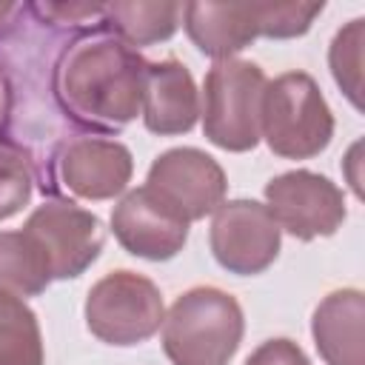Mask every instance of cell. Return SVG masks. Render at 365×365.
Instances as JSON below:
<instances>
[{"mask_svg":"<svg viewBox=\"0 0 365 365\" xmlns=\"http://www.w3.org/2000/svg\"><path fill=\"white\" fill-rule=\"evenodd\" d=\"M145 188L188 225L222 205L228 180L222 165L191 145L163 151L145 177Z\"/></svg>","mask_w":365,"mask_h":365,"instance_id":"obj_7","label":"cell"},{"mask_svg":"<svg viewBox=\"0 0 365 365\" xmlns=\"http://www.w3.org/2000/svg\"><path fill=\"white\" fill-rule=\"evenodd\" d=\"M362 29H365L362 17L351 20L345 29L336 31L331 51H328L331 74L356 108L362 106V100H359V91H362Z\"/></svg>","mask_w":365,"mask_h":365,"instance_id":"obj_18","label":"cell"},{"mask_svg":"<svg viewBox=\"0 0 365 365\" xmlns=\"http://www.w3.org/2000/svg\"><path fill=\"white\" fill-rule=\"evenodd\" d=\"M265 205L279 231L308 242L314 237H331L345 222V197L336 182L317 171H285L268 180Z\"/></svg>","mask_w":365,"mask_h":365,"instance_id":"obj_8","label":"cell"},{"mask_svg":"<svg viewBox=\"0 0 365 365\" xmlns=\"http://www.w3.org/2000/svg\"><path fill=\"white\" fill-rule=\"evenodd\" d=\"M265 71L251 60H217L202 83V131L225 151H251L259 143Z\"/></svg>","mask_w":365,"mask_h":365,"instance_id":"obj_4","label":"cell"},{"mask_svg":"<svg viewBox=\"0 0 365 365\" xmlns=\"http://www.w3.org/2000/svg\"><path fill=\"white\" fill-rule=\"evenodd\" d=\"M23 234L46 259L51 279L80 277L100 257L106 242L100 217L68 200H48L37 205L29 214Z\"/></svg>","mask_w":365,"mask_h":365,"instance_id":"obj_6","label":"cell"},{"mask_svg":"<svg viewBox=\"0 0 365 365\" xmlns=\"http://www.w3.org/2000/svg\"><path fill=\"white\" fill-rule=\"evenodd\" d=\"M182 14L191 43L214 60H228L259 37V3H185Z\"/></svg>","mask_w":365,"mask_h":365,"instance_id":"obj_13","label":"cell"},{"mask_svg":"<svg viewBox=\"0 0 365 365\" xmlns=\"http://www.w3.org/2000/svg\"><path fill=\"white\" fill-rule=\"evenodd\" d=\"M6 117H9V83H6V77L0 74V128H3Z\"/></svg>","mask_w":365,"mask_h":365,"instance_id":"obj_22","label":"cell"},{"mask_svg":"<svg viewBox=\"0 0 365 365\" xmlns=\"http://www.w3.org/2000/svg\"><path fill=\"white\" fill-rule=\"evenodd\" d=\"M322 9V3H259V34L277 40L305 34Z\"/></svg>","mask_w":365,"mask_h":365,"instance_id":"obj_20","label":"cell"},{"mask_svg":"<svg viewBox=\"0 0 365 365\" xmlns=\"http://www.w3.org/2000/svg\"><path fill=\"white\" fill-rule=\"evenodd\" d=\"M365 297L356 288L331 291L314 311L311 334L325 365H365L362 356Z\"/></svg>","mask_w":365,"mask_h":365,"instance_id":"obj_14","label":"cell"},{"mask_svg":"<svg viewBox=\"0 0 365 365\" xmlns=\"http://www.w3.org/2000/svg\"><path fill=\"white\" fill-rule=\"evenodd\" d=\"M31 163L29 154L11 143H0V220L14 217L31 200Z\"/></svg>","mask_w":365,"mask_h":365,"instance_id":"obj_19","label":"cell"},{"mask_svg":"<svg viewBox=\"0 0 365 365\" xmlns=\"http://www.w3.org/2000/svg\"><path fill=\"white\" fill-rule=\"evenodd\" d=\"M140 114L151 134L171 137L191 131L200 117V91L191 71L177 60L148 63Z\"/></svg>","mask_w":365,"mask_h":365,"instance_id":"obj_12","label":"cell"},{"mask_svg":"<svg viewBox=\"0 0 365 365\" xmlns=\"http://www.w3.org/2000/svg\"><path fill=\"white\" fill-rule=\"evenodd\" d=\"M240 302L214 285L180 294L163 319V351L171 365H228L242 342Z\"/></svg>","mask_w":365,"mask_h":365,"instance_id":"obj_2","label":"cell"},{"mask_svg":"<svg viewBox=\"0 0 365 365\" xmlns=\"http://www.w3.org/2000/svg\"><path fill=\"white\" fill-rule=\"evenodd\" d=\"M182 6L180 3H108L103 17L114 37L125 46H151L168 40L177 31Z\"/></svg>","mask_w":365,"mask_h":365,"instance_id":"obj_15","label":"cell"},{"mask_svg":"<svg viewBox=\"0 0 365 365\" xmlns=\"http://www.w3.org/2000/svg\"><path fill=\"white\" fill-rule=\"evenodd\" d=\"M0 365H43L37 314L9 291H0Z\"/></svg>","mask_w":365,"mask_h":365,"instance_id":"obj_16","label":"cell"},{"mask_svg":"<svg viewBox=\"0 0 365 365\" xmlns=\"http://www.w3.org/2000/svg\"><path fill=\"white\" fill-rule=\"evenodd\" d=\"M63 185L83 200H111L125 191L134 160L131 151L106 137H74L57 157Z\"/></svg>","mask_w":365,"mask_h":365,"instance_id":"obj_11","label":"cell"},{"mask_svg":"<svg viewBox=\"0 0 365 365\" xmlns=\"http://www.w3.org/2000/svg\"><path fill=\"white\" fill-rule=\"evenodd\" d=\"M111 231L128 254L151 262L177 257L188 240V222L163 205L145 185L128 191L114 205Z\"/></svg>","mask_w":365,"mask_h":365,"instance_id":"obj_10","label":"cell"},{"mask_svg":"<svg viewBox=\"0 0 365 365\" xmlns=\"http://www.w3.org/2000/svg\"><path fill=\"white\" fill-rule=\"evenodd\" d=\"M165 305L160 288L128 268L100 277L86 297V325L108 345H137L160 331Z\"/></svg>","mask_w":365,"mask_h":365,"instance_id":"obj_5","label":"cell"},{"mask_svg":"<svg viewBox=\"0 0 365 365\" xmlns=\"http://www.w3.org/2000/svg\"><path fill=\"white\" fill-rule=\"evenodd\" d=\"M245 365H311V359L305 356V351L297 342L277 336V339H265L259 348H254V354L245 359Z\"/></svg>","mask_w":365,"mask_h":365,"instance_id":"obj_21","label":"cell"},{"mask_svg":"<svg viewBox=\"0 0 365 365\" xmlns=\"http://www.w3.org/2000/svg\"><path fill=\"white\" fill-rule=\"evenodd\" d=\"M214 259L240 277L262 274L279 254V225L257 200H228L214 211L208 231Z\"/></svg>","mask_w":365,"mask_h":365,"instance_id":"obj_9","label":"cell"},{"mask_svg":"<svg viewBox=\"0 0 365 365\" xmlns=\"http://www.w3.org/2000/svg\"><path fill=\"white\" fill-rule=\"evenodd\" d=\"M51 274L34 242L23 231H0V291L37 297L48 288Z\"/></svg>","mask_w":365,"mask_h":365,"instance_id":"obj_17","label":"cell"},{"mask_svg":"<svg viewBox=\"0 0 365 365\" xmlns=\"http://www.w3.org/2000/svg\"><path fill=\"white\" fill-rule=\"evenodd\" d=\"M145 66L120 37L88 34L71 43L54 66V97L80 125L114 131L143 111Z\"/></svg>","mask_w":365,"mask_h":365,"instance_id":"obj_1","label":"cell"},{"mask_svg":"<svg viewBox=\"0 0 365 365\" xmlns=\"http://www.w3.org/2000/svg\"><path fill=\"white\" fill-rule=\"evenodd\" d=\"M17 9H20V6H14V3H0V29L6 26V20H9Z\"/></svg>","mask_w":365,"mask_h":365,"instance_id":"obj_23","label":"cell"},{"mask_svg":"<svg viewBox=\"0 0 365 365\" xmlns=\"http://www.w3.org/2000/svg\"><path fill=\"white\" fill-rule=\"evenodd\" d=\"M259 137L285 160H308L328 148L334 114L311 74L285 71L268 80L259 108Z\"/></svg>","mask_w":365,"mask_h":365,"instance_id":"obj_3","label":"cell"}]
</instances>
